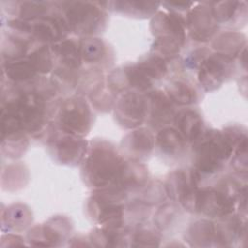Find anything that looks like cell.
Wrapping results in <instances>:
<instances>
[{
  "label": "cell",
  "instance_id": "1",
  "mask_svg": "<svg viewBox=\"0 0 248 248\" xmlns=\"http://www.w3.org/2000/svg\"><path fill=\"white\" fill-rule=\"evenodd\" d=\"M247 133L242 126H229L224 130H207L193 143L194 170L201 175L221 171L239 147L247 146Z\"/></svg>",
  "mask_w": 248,
  "mask_h": 248
},
{
  "label": "cell",
  "instance_id": "2",
  "mask_svg": "<svg viewBox=\"0 0 248 248\" xmlns=\"http://www.w3.org/2000/svg\"><path fill=\"white\" fill-rule=\"evenodd\" d=\"M125 161L112 143L105 140H95L89 144L82 161V179L93 190L114 186L118 182Z\"/></svg>",
  "mask_w": 248,
  "mask_h": 248
},
{
  "label": "cell",
  "instance_id": "3",
  "mask_svg": "<svg viewBox=\"0 0 248 248\" xmlns=\"http://www.w3.org/2000/svg\"><path fill=\"white\" fill-rule=\"evenodd\" d=\"M246 184L232 178L224 179L213 187L201 189L198 212L210 218L222 219L234 213L236 204L246 212Z\"/></svg>",
  "mask_w": 248,
  "mask_h": 248
},
{
  "label": "cell",
  "instance_id": "4",
  "mask_svg": "<svg viewBox=\"0 0 248 248\" xmlns=\"http://www.w3.org/2000/svg\"><path fill=\"white\" fill-rule=\"evenodd\" d=\"M57 4L71 32L85 38L105 29L108 15L102 2L62 1Z\"/></svg>",
  "mask_w": 248,
  "mask_h": 248
},
{
  "label": "cell",
  "instance_id": "5",
  "mask_svg": "<svg viewBox=\"0 0 248 248\" xmlns=\"http://www.w3.org/2000/svg\"><path fill=\"white\" fill-rule=\"evenodd\" d=\"M126 196L127 193L118 186L93 190L86 202L89 218L103 227H124Z\"/></svg>",
  "mask_w": 248,
  "mask_h": 248
},
{
  "label": "cell",
  "instance_id": "6",
  "mask_svg": "<svg viewBox=\"0 0 248 248\" xmlns=\"http://www.w3.org/2000/svg\"><path fill=\"white\" fill-rule=\"evenodd\" d=\"M93 115L86 100L79 95L66 98L58 106L54 125L63 133L84 138L91 130Z\"/></svg>",
  "mask_w": 248,
  "mask_h": 248
},
{
  "label": "cell",
  "instance_id": "7",
  "mask_svg": "<svg viewBox=\"0 0 248 248\" xmlns=\"http://www.w3.org/2000/svg\"><path fill=\"white\" fill-rule=\"evenodd\" d=\"M46 132L50 153L59 164L77 166L82 163L89 147L84 138L63 133L53 123L47 126Z\"/></svg>",
  "mask_w": 248,
  "mask_h": 248
},
{
  "label": "cell",
  "instance_id": "8",
  "mask_svg": "<svg viewBox=\"0 0 248 248\" xmlns=\"http://www.w3.org/2000/svg\"><path fill=\"white\" fill-rule=\"evenodd\" d=\"M114 117L117 123L126 129L139 128L147 116L145 94L135 90L125 91L117 97L114 106Z\"/></svg>",
  "mask_w": 248,
  "mask_h": 248
},
{
  "label": "cell",
  "instance_id": "9",
  "mask_svg": "<svg viewBox=\"0 0 248 248\" xmlns=\"http://www.w3.org/2000/svg\"><path fill=\"white\" fill-rule=\"evenodd\" d=\"M233 60L216 52L208 54L199 65L198 81L205 91H214L233 73Z\"/></svg>",
  "mask_w": 248,
  "mask_h": 248
},
{
  "label": "cell",
  "instance_id": "10",
  "mask_svg": "<svg viewBox=\"0 0 248 248\" xmlns=\"http://www.w3.org/2000/svg\"><path fill=\"white\" fill-rule=\"evenodd\" d=\"M31 22V34L33 40L43 45H53L67 39L71 33L70 28L63 17L57 2L54 10L47 16Z\"/></svg>",
  "mask_w": 248,
  "mask_h": 248
},
{
  "label": "cell",
  "instance_id": "11",
  "mask_svg": "<svg viewBox=\"0 0 248 248\" xmlns=\"http://www.w3.org/2000/svg\"><path fill=\"white\" fill-rule=\"evenodd\" d=\"M72 225L65 216H54L44 225L35 226L27 234L29 243L33 246H59L67 239Z\"/></svg>",
  "mask_w": 248,
  "mask_h": 248
},
{
  "label": "cell",
  "instance_id": "12",
  "mask_svg": "<svg viewBox=\"0 0 248 248\" xmlns=\"http://www.w3.org/2000/svg\"><path fill=\"white\" fill-rule=\"evenodd\" d=\"M185 23L192 40L200 43L211 40L219 27L207 2L191 8L185 17Z\"/></svg>",
  "mask_w": 248,
  "mask_h": 248
},
{
  "label": "cell",
  "instance_id": "13",
  "mask_svg": "<svg viewBox=\"0 0 248 248\" xmlns=\"http://www.w3.org/2000/svg\"><path fill=\"white\" fill-rule=\"evenodd\" d=\"M147 102L146 121L154 129L168 127L176 114L174 104L162 90H152L145 94Z\"/></svg>",
  "mask_w": 248,
  "mask_h": 248
},
{
  "label": "cell",
  "instance_id": "14",
  "mask_svg": "<svg viewBox=\"0 0 248 248\" xmlns=\"http://www.w3.org/2000/svg\"><path fill=\"white\" fill-rule=\"evenodd\" d=\"M155 147V138L146 128H136L128 133L121 141V154L127 160L141 162Z\"/></svg>",
  "mask_w": 248,
  "mask_h": 248
},
{
  "label": "cell",
  "instance_id": "15",
  "mask_svg": "<svg viewBox=\"0 0 248 248\" xmlns=\"http://www.w3.org/2000/svg\"><path fill=\"white\" fill-rule=\"evenodd\" d=\"M152 34L157 37H172L182 45L186 42V23L185 17L173 12L158 11L150 21Z\"/></svg>",
  "mask_w": 248,
  "mask_h": 248
},
{
  "label": "cell",
  "instance_id": "16",
  "mask_svg": "<svg viewBox=\"0 0 248 248\" xmlns=\"http://www.w3.org/2000/svg\"><path fill=\"white\" fill-rule=\"evenodd\" d=\"M50 46L54 63H56V66L54 67L75 72L80 71L82 58L79 41L74 39H65L50 45Z\"/></svg>",
  "mask_w": 248,
  "mask_h": 248
},
{
  "label": "cell",
  "instance_id": "17",
  "mask_svg": "<svg viewBox=\"0 0 248 248\" xmlns=\"http://www.w3.org/2000/svg\"><path fill=\"white\" fill-rule=\"evenodd\" d=\"M215 224V245L231 246L246 235V221L241 215L232 214Z\"/></svg>",
  "mask_w": 248,
  "mask_h": 248
},
{
  "label": "cell",
  "instance_id": "18",
  "mask_svg": "<svg viewBox=\"0 0 248 248\" xmlns=\"http://www.w3.org/2000/svg\"><path fill=\"white\" fill-rule=\"evenodd\" d=\"M207 3L218 25H232L237 21H240L244 25L247 21V4L245 1H217Z\"/></svg>",
  "mask_w": 248,
  "mask_h": 248
},
{
  "label": "cell",
  "instance_id": "19",
  "mask_svg": "<svg viewBox=\"0 0 248 248\" xmlns=\"http://www.w3.org/2000/svg\"><path fill=\"white\" fill-rule=\"evenodd\" d=\"M173 123L186 142H196L205 131L202 117L196 110L182 109L176 112Z\"/></svg>",
  "mask_w": 248,
  "mask_h": 248
},
{
  "label": "cell",
  "instance_id": "20",
  "mask_svg": "<svg viewBox=\"0 0 248 248\" xmlns=\"http://www.w3.org/2000/svg\"><path fill=\"white\" fill-rule=\"evenodd\" d=\"M148 176V170L144 164L138 161L126 160L118 182L114 186H118L126 193L128 191L139 190L145 187Z\"/></svg>",
  "mask_w": 248,
  "mask_h": 248
},
{
  "label": "cell",
  "instance_id": "21",
  "mask_svg": "<svg viewBox=\"0 0 248 248\" xmlns=\"http://www.w3.org/2000/svg\"><path fill=\"white\" fill-rule=\"evenodd\" d=\"M246 45L245 35L235 31L222 33L212 42V47L216 53L233 61L246 47Z\"/></svg>",
  "mask_w": 248,
  "mask_h": 248
},
{
  "label": "cell",
  "instance_id": "22",
  "mask_svg": "<svg viewBox=\"0 0 248 248\" xmlns=\"http://www.w3.org/2000/svg\"><path fill=\"white\" fill-rule=\"evenodd\" d=\"M3 74L16 85H29L37 80L39 75L27 57L7 61L3 65Z\"/></svg>",
  "mask_w": 248,
  "mask_h": 248
},
{
  "label": "cell",
  "instance_id": "23",
  "mask_svg": "<svg viewBox=\"0 0 248 248\" xmlns=\"http://www.w3.org/2000/svg\"><path fill=\"white\" fill-rule=\"evenodd\" d=\"M186 140L174 127H165L159 130L155 144L160 152L169 157L180 155L186 146Z\"/></svg>",
  "mask_w": 248,
  "mask_h": 248
},
{
  "label": "cell",
  "instance_id": "24",
  "mask_svg": "<svg viewBox=\"0 0 248 248\" xmlns=\"http://www.w3.org/2000/svg\"><path fill=\"white\" fill-rule=\"evenodd\" d=\"M105 5L109 7L113 12L122 15L138 18H145L155 15L160 3L146 1H108L105 2Z\"/></svg>",
  "mask_w": 248,
  "mask_h": 248
},
{
  "label": "cell",
  "instance_id": "25",
  "mask_svg": "<svg viewBox=\"0 0 248 248\" xmlns=\"http://www.w3.org/2000/svg\"><path fill=\"white\" fill-rule=\"evenodd\" d=\"M81 58L84 63L99 67L108 57L107 44L97 37H85L79 41Z\"/></svg>",
  "mask_w": 248,
  "mask_h": 248
},
{
  "label": "cell",
  "instance_id": "26",
  "mask_svg": "<svg viewBox=\"0 0 248 248\" xmlns=\"http://www.w3.org/2000/svg\"><path fill=\"white\" fill-rule=\"evenodd\" d=\"M186 238L191 246H210L215 243V223L205 219L196 221L188 229Z\"/></svg>",
  "mask_w": 248,
  "mask_h": 248
},
{
  "label": "cell",
  "instance_id": "27",
  "mask_svg": "<svg viewBox=\"0 0 248 248\" xmlns=\"http://www.w3.org/2000/svg\"><path fill=\"white\" fill-rule=\"evenodd\" d=\"M165 93L174 105L178 106H190L197 103L199 99L194 85L183 79L170 81L167 85Z\"/></svg>",
  "mask_w": 248,
  "mask_h": 248
},
{
  "label": "cell",
  "instance_id": "28",
  "mask_svg": "<svg viewBox=\"0 0 248 248\" xmlns=\"http://www.w3.org/2000/svg\"><path fill=\"white\" fill-rule=\"evenodd\" d=\"M32 222V212L22 203H15L7 207L2 215V224L12 231H22Z\"/></svg>",
  "mask_w": 248,
  "mask_h": 248
},
{
  "label": "cell",
  "instance_id": "29",
  "mask_svg": "<svg viewBox=\"0 0 248 248\" xmlns=\"http://www.w3.org/2000/svg\"><path fill=\"white\" fill-rule=\"evenodd\" d=\"M17 18L26 21H34L49 15L55 8V2L44 1H20L14 2Z\"/></svg>",
  "mask_w": 248,
  "mask_h": 248
},
{
  "label": "cell",
  "instance_id": "30",
  "mask_svg": "<svg viewBox=\"0 0 248 248\" xmlns=\"http://www.w3.org/2000/svg\"><path fill=\"white\" fill-rule=\"evenodd\" d=\"M136 65L141 74L152 82L161 79L168 73L167 61L152 52L143 56Z\"/></svg>",
  "mask_w": 248,
  "mask_h": 248
},
{
  "label": "cell",
  "instance_id": "31",
  "mask_svg": "<svg viewBox=\"0 0 248 248\" xmlns=\"http://www.w3.org/2000/svg\"><path fill=\"white\" fill-rule=\"evenodd\" d=\"M191 182V170H175L171 171L164 183L167 196L178 202Z\"/></svg>",
  "mask_w": 248,
  "mask_h": 248
},
{
  "label": "cell",
  "instance_id": "32",
  "mask_svg": "<svg viewBox=\"0 0 248 248\" xmlns=\"http://www.w3.org/2000/svg\"><path fill=\"white\" fill-rule=\"evenodd\" d=\"M104 82L103 72L100 67L91 66L85 70L79 72L78 84H77V95H90L98 86Z\"/></svg>",
  "mask_w": 248,
  "mask_h": 248
},
{
  "label": "cell",
  "instance_id": "33",
  "mask_svg": "<svg viewBox=\"0 0 248 248\" xmlns=\"http://www.w3.org/2000/svg\"><path fill=\"white\" fill-rule=\"evenodd\" d=\"M26 57L39 75H46L54 69V58L51 46L48 45H42L32 50Z\"/></svg>",
  "mask_w": 248,
  "mask_h": 248
},
{
  "label": "cell",
  "instance_id": "34",
  "mask_svg": "<svg viewBox=\"0 0 248 248\" xmlns=\"http://www.w3.org/2000/svg\"><path fill=\"white\" fill-rule=\"evenodd\" d=\"M183 46L184 45H182L178 40L172 37H157L152 45L151 52L161 56L166 61L172 60L178 56Z\"/></svg>",
  "mask_w": 248,
  "mask_h": 248
},
{
  "label": "cell",
  "instance_id": "35",
  "mask_svg": "<svg viewBox=\"0 0 248 248\" xmlns=\"http://www.w3.org/2000/svg\"><path fill=\"white\" fill-rule=\"evenodd\" d=\"M2 140V151L6 152L10 158L21 157L26 151L29 140L27 134L24 132L12 134L1 138Z\"/></svg>",
  "mask_w": 248,
  "mask_h": 248
},
{
  "label": "cell",
  "instance_id": "36",
  "mask_svg": "<svg viewBox=\"0 0 248 248\" xmlns=\"http://www.w3.org/2000/svg\"><path fill=\"white\" fill-rule=\"evenodd\" d=\"M89 99L97 109L101 111H109L114 106L117 94L111 91L108 86L103 82L89 95Z\"/></svg>",
  "mask_w": 248,
  "mask_h": 248
},
{
  "label": "cell",
  "instance_id": "37",
  "mask_svg": "<svg viewBox=\"0 0 248 248\" xmlns=\"http://www.w3.org/2000/svg\"><path fill=\"white\" fill-rule=\"evenodd\" d=\"M145 189L142 192V196L140 198V202L143 203L150 205V204H156L158 202H162L165 201L167 197L166 189L164 183L156 180L148 184V186L145 185Z\"/></svg>",
  "mask_w": 248,
  "mask_h": 248
},
{
  "label": "cell",
  "instance_id": "38",
  "mask_svg": "<svg viewBox=\"0 0 248 248\" xmlns=\"http://www.w3.org/2000/svg\"><path fill=\"white\" fill-rule=\"evenodd\" d=\"M160 234L152 230H138L133 232L131 246H159Z\"/></svg>",
  "mask_w": 248,
  "mask_h": 248
},
{
  "label": "cell",
  "instance_id": "39",
  "mask_svg": "<svg viewBox=\"0 0 248 248\" xmlns=\"http://www.w3.org/2000/svg\"><path fill=\"white\" fill-rule=\"evenodd\" d=\"M175 209L176 208L170 203L162 205L154 216V222L156 224V227L160 230L167 228L175 216Z\"/></svg>",
  "mask_w": 248,
  "mask_h": 248
},
{
  "label": "cell",
  "instance_id": "40",
  "mask_svg": "<svg viewBox=\"0 0 248 248\" xmlns=\"http://www.w3.org/2000/svg\"><path fill=\"white\" fill-rule=\"evenodd\" d=\"M162 5L168 7L167 9L170 12H173V13H177L179 14L180 12H184V11H189L191 6L193 5L192 2H165Z\"/></svg>",
  "mask_w": 248,
  "mask_h": 248
}]
</instances>
